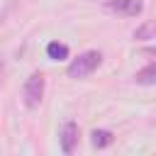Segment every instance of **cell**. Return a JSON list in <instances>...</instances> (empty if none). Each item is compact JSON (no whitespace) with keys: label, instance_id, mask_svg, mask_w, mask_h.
Here are the masks:
<instances>
[{"label":"cell","instance_id":"2","mask_svg":"<svg viewBox=\"0 0 156 156\" xmlns=\"http://www.w3.org/2000/svg\"><path fill=\"white\" fill-rule=\"evenodd\" d=\"M44 85H46V80H44V76H41L39 71H34V73L27 78V83H24V88H22V98H24V107H27V110H37V107L41 105Z\"/></svg>","mask_w":156,"mask_h":156},{"label":"cell","instance_id":"8","mask_svg":"<svg viewBox=\"0 0 156 156\" xmlns=\"http://www.w3.org/2000/svg\"><path fill=\"white\" fill-rule=\"evenodd\" d=\"M136 83L139 85H156V63H149L146 68L136 71Z\"/></svg>","mask_w":156,"mask_h":156},{"label":"cell","instance_id":"3","mask_svg":"<svg viewBox=\"0 0 156 156\" xmlns=\"http://www.w3.org/2000/svg\"><path fill=\"white\" fill-rule=\"evenodd\" d=\"M78 134H80V129H78V124L73 119L63 122V127L58 132V141H61V151L63 154H73V149L78 144Z\"/></svg>","mask_w":156,"mask_h":156},{"label":"cell","instance_id":"4","mask_svg":"<svg viewBox=\"0 0 156 156\" xmlns=\"http://www.w3.org/2000/svg\"><path fill=\"white\" fill-rule=\"evenodd\" d=\"M105 7L110 12H117V15H124V17H136L144 10V2L141 0H107Z\"/></svg>","mask_w":156,"mask_h":156},{"label":"cell","instance_id":"7","mask_svg":"<svg viewBox=\"0 0 156 156\" xmlns=\"http://www.w3.org/2000/svg\"><path fill=\"white\" fill-rule=\"evenodd\" d=\"M46 56L51 61H63V58H68V46L61 41H51V44H46Z\"/></svg>","mask_w":156,"mask_h":156},{"label":"cell","instance_id":"9","mask_svg":"<svg viewBox=\"0 0 156 156\" xmlns=\"http://www.w3.org/2000/svg\"><path fill=\"white\" fill-rule=\"evenodd\" d=\"M0 76H2V61H0ZM0 80H2V78H0Z\"/></svg>","mask_w":156,"mask_h":156},{"label":"cell","instance_id":"5","mask_svg":"<svg viewBox=\"0 0 156 156\" xmlns=\"http://www.w3.org/2000/svg\"><path fill=\"white\" fill-rule=\"evenodd\" d=\"M90 141H93V146H95V149H107V146L115 141V134H112L110 129H93Z\"/></svg>","mask_w":156,"mask_h":156},{"label":"cell","instance_id":"1","mask_svg":"<svg viewBox=\"0 0 156 156\" xmlns=\"http://www.w3.org/2000/svg\"><path fill=\"white\" fill-rule=\"evenodd\" d=\"M102 63V54L100 51H83L78 58H73L66 68L68 78H88L93 71H98V66Z\"/></svg>","mask_w":156,"mask_h":156},{"label":"cell","instance_id":"6","mask_svg":"<svg viewBox=\"0 0 156 156\" xmlns=\"http://www.w3.org/2000/svg\"><path fill=\"white\" fill-rule=\"evenodd\" d=\"M134 39H136V41H149V39H156V20L139 24V27L134 29Z\"/></svg>","mask_w":156,"mask_h":156}]
</instances>
